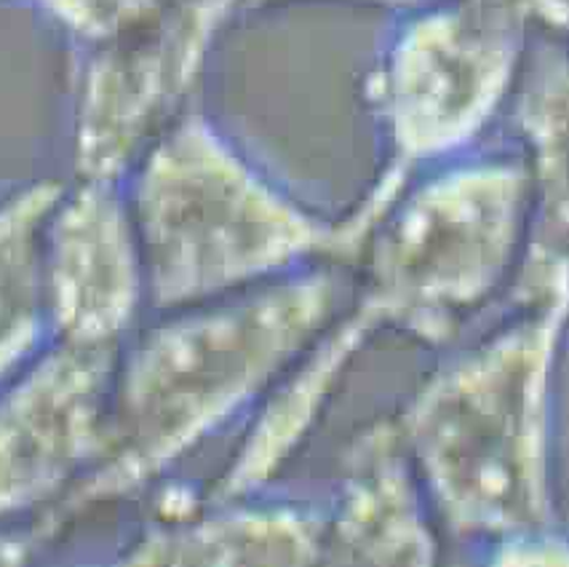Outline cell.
Masks as SVG:
<instances>
[{
    "instance_id": "cell-1",
    "label": "cell",
    "mask_w": 569,
    "mask_h": 567,
    "mask_svg": "<svg viewBox=\"0 0 569 567\" xmlns=\"http://www.w3.org/2000/svg\"><path fill=\"white\" fill-rule=\"evenodd\" d=\"M340 266H310L228 298L158 314L126 340L108 450L49 527L131 496L273 391L346 308Z\"/></svg>"
},
{
    "instance_id": "cell-2",
    "label": "cell",
    "mask_w": 569,
    "mask_h": 567,
    "mask_svg": "<svg viewBox=\"0 0 569 567\" xmlns=\"http://www.w3.org/2000/svg\"><path fill=\"white\" fill-rule=\"evenodd\" d=\"M567 321L569 295L513 308L393 415L449 536L492 549L556 527L553 380Z\"/></svg>"
},
{
    "instance_id": "cell-3",
    "label": "cell",
    "mask_w": 569,
    "mask_h": 567,
    "mask_svg": "<svg viewBox=\"0 0 569 567\" xmlns=\"http://www.w3.org/2000/svg\"><path fill=\"white\" fill-rule=\"evenodd\" d=\"M156 314L220 300L310 266H359L367 233L281 193L201 123L144 153L126 188Z\"/></svg>"
},
{
    "instance_id": "cell-4",
    "label": "cell",
    "mask_w": 569,
    "mask_h": 567,
    "mask_svg": "<svg viewBox=\"0 0 569 567\" xmlns=\"http://www.w3.org/2000/svg\"><path fill=\"white\" fill-rule=\"evenodd\" d=\"M529 230L525 161L449 167L403 188L369 236L348 311L426 346L458 340L511 292Z\"/></svg>"
},
{
    "instance_id": "cell-5",
    "label": "cell",
    "mask_w": 569,
    "mask_h": 567,
    "mask_svg": "<svg viewBox=\"0 0 569 567\" xmlns=\"http://www.w3.org/2000/svg\"><path fill=\"white\" fill-rule=\"evenodd\" d=\"M123 346L57 340L0 407V511L59 504L99 466Z\"/></svg>"
},
{
    "instance_id": "cell-6",
    "label": "cell",
    "mask_w": 569,
    "mask_h": 567,
    "mask_svg": "<svg viewBox=\"0 0 569 567\" xmlns=\"http://www.w3.org/2000/svg\"><path fill=\"white\" fill-rule=\"evenodd\" d=\"M46 298L57 340L123 346L148 308L142 249L126 190L78 180L46 228Z\"/></svg>"
},
{
    "instance_id": "cell-7",
    "label": "cell",
    "mask_w": 569,
    "mask_h": 567,
    "mask_svg": "<svg viewBox=\"0 0 569 567\" xmlns=\"http://www.w3.org/2000/svg\"><path fill=\"white\" fill-rule=\"evenodd\" d=\"M511 64V41L458 19L420 24L390 70L388 177L409 182L415 163L458 148L481 127Z\"/></svg>"
},
{
    "instance_id": "cell-8",
    "label": "cell",
    "mask_w": 569,
    "mask_h": 567,
    "mask_svg": "<svg viewBox=\"0 0 569 567\" xmlns=\"http://www.w3.org/2000/svg\"><path fill=\"white\" fill-rule=\"evenodd\" d=\"M439 523L393 415L359 431L342 460L332 509L323 514V563L428 565Z\"/></svg>"
},
{
    "instance_id": "cell-9",
    "label": "cell",
    "mask_w": 569,
    "mask_h": 567,
    "mask_svg": "<svg viewBox=\"0 0 569 567\" xmlns=\"http://www.w3.org/2000/svg\"><path fill=\"white\" fill-rule=\"evenodd\" d=\"M144 565H310L323 563V514L292 504L161 509V517L123 554Z\"/></svg>"
},
{
    "instance_id": "cell-10",
    "label": "cell",
    "mask_w": 569,
    "mask_h": 567,
    "mask_svg": "<svg viewBox=\"0 0 569 567\" xmlns=\"http://www.w3.org/2000/svg\"><path fill=\"white\" fill-rule=\"evenodd\" d=\"M62 185H41L0 212V375L22 361L49 325L46 228Z\"/></svg>"
}]
</instances>
